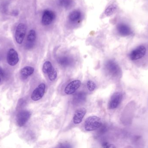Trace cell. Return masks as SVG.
<instances>
[{"label":"cell","mask_w":148,"mask_h":148,"mask_svg":"<svg viewBox=\"0 0 148 148\" xmlns=\"http://www.w3.org/2000/svg\"><path fill=\"white\" fill-rule=\"evenodd\" d=\"M100 129L99 130V133L100 134H103L108 131V127L106 125H103L100 127Z\"/></svg>","instance_id":"cell-22"},{"label":"cell","mask_w":148,"mask_h":148,"mask_svg":"<svg viewBox=\"0 0 148 148\" xmlns=\"http://www.w3.org/2000/svg\"><path fill=\"white\" fill-rule=\"evenodd\" d=\"M102 147L104 148H114L115 147L112 144H110L108 142H104L103 143Z\"/></svg>","instance_id":"cell-23"},{"label":"cell","mask_w":148,"mask_h":148,"mask_svg":"<svg viewBox=\"0 0 148 148\" xmlns=\"http://www.w3.org/2000/svg\"><path fill=\"white\" fill-rule=\"evenodd\" d=\"M1 78H0V82H1Z\"/></svg>","instance_id":"cell-25"},{"label":"cell","mask_w":148,"mask_h":148,"mask_svg":"<svg viewBox=\"0 0 148 148\" xmlns=\"http://www.w3.org/2000/svg\"><path fill=\"white\" fill-rule=\"evenodd\" d=\"M87 87L88 90L92 92L95 89L96 85L94 82L91 81H88L87 83Z\"/></svg>","instance_id":"cell-21"},{"label":"cell","mask_w":148,"mask_h":148,"mask_svg":"<svg viewBox=\"0 0 148 148\" xmlns=\"http://www.w3.org/2000/svg\"><path fill=\"white\" fill-rule=\"evenodd\" d=\"M26 30L27 28L24 23H19L16 27L15 34V38L16 42L19 44H21L23 42L26 35Z\"/></svg>","instance_id":"cell-4"},{"label":"cell","mask_w":148,"mask_h":148,"mask_svg":"<svg viewBox=\"0 0 148 148\" xmlns=\"http://www.w3.org/2000/svg\"><path fill=\"white\" fill-rule=\"evenodd\" d=\"M46 85L44 83H41L36 87L31 95V99L34 101L40 100L44 95L45 92Z\"/></svg>","instance_id":"cell-8"},{"label":"cell","mask_w":148,"mask_h":148,"mask_svg":"<svg viewBox=\"0 0 148 148\" xmlns=\"http://www.w3.org/2000/svg\"><path fill=\"white\" fill-rule=\"evenodd\" d=\"M0 76L3 77L5 76L4 71L1 67H0Z\"/></svg>","instance_id":"cell-24"},{"label":"cell","mask_w":148,"mask_h":148,"mask_svg":"<svg viewBox=\"0 0 148 148\" xmlns=\"http://www.w3.org/2000/svg\"><path fill=\"white\" fill-rule=\"evenodd\" d=\"M43 73L47 74L49 80L54 81L57 78V73L54 68L52 66L50 62L47 61L45 62L42 67Z\"/></svg>","instance_id":"cell-3"},{"label":"cell","mask_w":148,"mask_h":148,"mask_svg":"<svg viewBox=\"0 0 148 148\" xmlns=\"http://www.w3.org/2000/svg\"><path fill=\"white\" fill-rule=\"evenodd\" d=\"M81 85V82L79 80L73 81L69 83L65 88V93L68 95L74 94L80 87Z\"/></svg>","instance_id":"cell-11"},{"label":"cell","mask_w":148,"mask_h":148,"mask_svg":"<svg viewBox=\"0 0 148 148\" xmlns=\"http://www.w3.org/2000/svg\"><path fill=\"white\" fill-rule=\"evenodd\" d=\"M105 67L109 74L114 77H117L121 74V69L114 61L109 60L106 63Z\"/></svg>","instance_id":"cell-2"},{"label":"cell","mask_w":148,"mask_h":148,"mask_svg":"<svg viewBox=\"0 0 148 148\" xmlns=\"http://www.w3.org/2000/svg\"><path fill=\"white\" fill-rule=\"evenodd\" d=\"M147 52L146 47L141 45L135 49L130 54L129 57L132 61H136L143 57Z\"/></svg>","instance_id":"cell-5"},{"label":"cell","mask_w":148,"mask_h":148,"mask_svg":"<svg viewBox=\"0 0 148 148\" xmlns=\"http://www.w3.org/2000/svg\"><path fill=\"white\" fill-rule=\"evenodd\" d=\"M7 61L10 66H14L16 65L19 59L17 52L14 49L11 48L9 50L7 56Z\"/></svg>","instance_id":"cell-9"},{"label":"cell","mask_w":148,"mask_h":148,"mask_svg":"<svg viewBox=\"0 0 148 148\" xmlns=\"http://www.w3.org/2000/svg\"><path fill=\"white\" fill-rule=\"evenodd\" d=\"M123 99L122 94L120 92L114 93L110 98L108 103V108L114 109L117 108Z\"/></svg>","instance_id":"cell-6"},{"label":"cell","mask_w":148,"mask_h":148,"mask_svg":"<svg viewBox=\"0 0 148 148\" xmlns=\"http://www.w3.org/2000/svg\"><path fill=\"white\" fill-rule=\"evenodd\" d=\"M87 95L85 92H79L76 94L73 97V103L75 105H80L83 103L86 99Z\"/></svg>","instance_id":"cell-14"},{"label":"cell","mask_w":148,"mask_h":148,"mask_svg":"<svg viewBox=\"0 0 148 148\" xmlns=\"http://www.w3.org/2000/svg\"><path fill=\"white\" fill-rule=\"evenodd\" d=\"M86 109L84 108H81L77 109L75 112L73 118V121L74 124L76 125L81 123L86 114Z\"/></svg>","instance_id":"cell-13"},{"label":"cell","mask_w":148,"mask_h":148,"mask_svg":"<svg viewBox=\"0 0 148 148\" xmlns=\"http://www.w3.org/2000/svg\"><path fill=\"white\" fill-rule=\"evenodd\" d=\"M34 69L32 67L27 66L22 69L21 71V74L23 76L27 77L30 76L34 73Z\"/></svg>","instance_id":"cell-16"},{"label":"cell","mask_w":148,"mask_h":148,"mask_svg":"<svg viewBox=\"0 0 148 148\" xmlns=\"http://www.w3.org/2000/svg\"><path fill=\"white\" fill-rule=\"evenodd\" d=\"M117 8V6L116 4H113L110 5L105 11V14L107 16H110L114 14Z\"/></svg>","instance_id":"cell-19"},{"label":"cell","mask_w":148,"mask_h":148,"mask_svg":"<svg viewBox=\"0 0 148 148\" xmlns=\"http://www.w3.org/2000/svg\"><path fill=\"white\" fill-rule=\"evenodd\" d=\"M117 30L119 34L122 36H127L131 35L133 34L132 29L127 24L120 23L117 26Z\"/></svg>","instance_id":"cell-10"},{"label":"cell","mask_w":148,"mask_h":148,"mask_svg":"<svg viewBox=\"0 0 148 148\" xmlns=\"http://www.w3.org/2000/svg\"><path fill=\"white\" fill-rule=\"evenodd\" d=\"M55 17L54 13L51 10H46L43 12L42 17V24L44 25L50 24L53 22Z\"/></svg>","instance_id":"cell-12"},{"label":"cell","mask_w":148,"mask_h":148,"mask_svg":"<svg viewBox=\"0 0 148 148\" xmlns=\"http://www.w3.org/2000/svg\"><path fill=\"white\" fill-rule=\"evenodd\" d=\"M81 17V13L78 10H74L70 13L69 18L70 21L75 22L78 21Z\"/></svg>","instance_id":"cell-18"},{"label":"cell","mask_w":148,"mask_h":148,"mask_svg":"<svg viewBox=\"0 0 148 148\" xmlns=\"http://www.w3.org/2000/svg\"><path fill=\"white\" fill-rule=\"evenodd\" d=\"M58 62L61 66L66 67L71 64L72 61L71 59L67 56H62L58 59Z\"/></svg>","instance_id":"cell-17"},{"label":"cell","mask_w":148,"mask_h":148,"mask_svg":"<svg viewBox=\"0 0 148 148\" xmlns=\"http://www.w3.org/2000/svg\"><path fill=\"white\" fill-rule=\"evenodd\" d=\"M36 39V33L34 30H31L29 32L27 37V47L30 48L34 45V43Z\"/></svg>","instance_id":"cell-15"},{"label":"cell","mask_w":148,"mask_h":148,"mask_svg":"<svg viewBox=\"0 0 148 148\" xmlns=\"http://www.w3.org/2000/svg\"><path fill=\"white\" fill-rule=\"evenodd\" d=\"M31 115L30 112L27 110L21 111L16 116L17 125L20 127L24 126L29 120Z\"/></svg>","instance_id":"cell-7"},{"label":"cell","mask_w":148,"mask_h":148,"mask_svg":"<svg viewBox=\"0 0 148 148\" xmlns=\"http://www.w3.org/2000/svg\"><path fill=\"white\" fill-rule=\"evenodd\" d=\"M61 4L64 8H70L73 4V0H60V1Z\"/></svg>","instance_id":"cell-20"},{"label":"cell","mask_w":148,"mask_h":148,"mask_svg":"<svg viewBox=\"0 0 148 148\" xmlns=\"http://www.w3.org/2000/svg\"><path fill=\"white\" fill-rule=\"evenodd\" d=\"M102 125L101 119L97 116H90L84 123V128L87 131L96 130Z\"/></svg>","instance_id":"cell-1"}]
</instances>
